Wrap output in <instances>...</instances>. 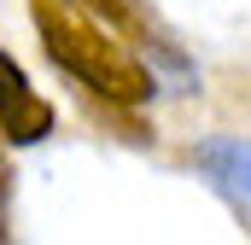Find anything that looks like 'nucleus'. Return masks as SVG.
Listing matches in <instances>:
<instances>
[{
    "label": "nucleus",
    "mask_w": 251,
    "mask_h": 245,
    "mask_svg": "<svg viewBox=\"0 0 251 245\" xmlns=\"http://www.w3.org/2000/svg\"><path fill=\"white\" fill-rule=\"evenodd\" d=\"M105 29H123V35H140L146 29V18H140V0H82Z\"/></svg>",
    "instance_id": "4"
},
{
    "label": "nucleus",
    "mask_w": 251,
    "mask_h": 245,
    "mask_svg": "<svg viewBox=\"0 0 251 245\" xmlns=\"http://www.w3.org/2000/svg\"><path fill=\"white\" fill-rule=\"evenodd\" d=\"M35 29H41V47L47 59L59 64L64 76H76L82 88L117 99V105H140L158 94V82L146 76V64L128 59L123 47L105 35V24L82 18L70 0H35Z\"/></svg>",
    "instance_id": "1"
},
{
    "label": "nucleus",
    "mask_w": 251,
    "mask_h": 245,
    "mask_svg": "<svg viewBox=\"0 0 251 245\" xmlns=\"http://www.w3.org/2000/svg\"><path fill=\"white\" fill-rule=\"evenodd\" d=\"M193 164L199 175L216 187L240 216H251V140H234V134H210L193 146Z\"/></svg>",
    "instance_id": "3"
},
{
    "label": "nucleus",
    "mask_w": 251,
    "mask_h": 245,
    "mask_svg": "<svg viewBox=\"0 0 251 245\" xmlns=\"http://www.w3.org/2000/svg\"><path fill=\"white\" fill-rule=\"evenodd\" d=\"M53 122H59V111L29 88L24 64L0 47V140H12V146H35V140L53 134Z\"/></svg>",
    "instance_id": "2"
}]
</instances>
